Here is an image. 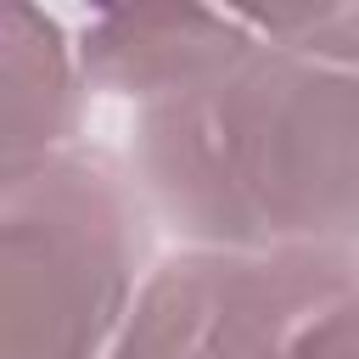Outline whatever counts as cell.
<instances>
[{
	"label": "cell",
	"instance_id": "3",
	"mask_svg": "<svg viewBox=\"0 0 359 359\" xmlns=\"http://www.w3.org/2000/svg\"><path fill=\"white\" fill-rule=\"evenodd\" d=\"M112 359H359V252L191 247L146 275Z\"/></svg>",
	"mask_w": 359,
	"mask_h": 359
},
{
	"label": "cell",
	"instance_id": "2",
	"mask_svg": "<svg viewBox=\"0 0 359 359\" xmlns=\"http://www.w3.org/2000/svg\"><path fill=\"white\" fill-rule=\"evenodd\" d=\"M146 208L95 146L0 174V359H112L146 286Z\"/></svg>",
	"mask_w": 359,
	"mask_h": 359
},
{
	"label": "cell",
	"instance_id": "6",
	"mask_svg": "<svg viewBox=\"0 0 359 359\" xmlns=\"http://www.w3.org/2000/svg\"><path fill=\"white\" fill-rule=\"evenodd\" d=\"M247 22L297 56L314 62H337V67H359V0L348 6H286V11H247Z\"/></svg>",
	"mask_w": 359,
	"mask_h": 359
},
{
	"label": "cell",
	"instance_id": "4",
	"mask_svg": "<svg viewBox=\"0 0 359 359\" xmlns=\"http://www.w3.org/2000/svg\"><path fill=\"white\" fill-rule=\"evenodd\" d=\"M258 28L236 11H191V6H140L101 11L79 34L84 84L135 95L140 107L202 90L258 50Z\"/></svg>",
	"mask_w": 359,
	"mask_h": 359
},
{
	"label": "cell",
	"instance_id": "5",
	"mask_svg": "<svg viewBox=\"0 0 359 359\" xmlns=\"http://www.w3.org/2000/svg\"><path fill=\"white\" fill-rule=\"evenodd\" d=\"M79 101H84L79 45H67L56 17L34 6H11L0 17V157L6 168L39 163L73 146Z\"/></svg>",
	"mask_w": 359,
	"mask_h": 359
},
{
	"label": "cell",
	"instance_id": "1",
	"mask_svg": "<svg viewBox=\"0 0 359 359\" xmlns=\"http://www.w3.org/2000/svg\"><path fill=\"white\" fill-rule=\"evenodd\" d=\"M135 180L191 247L359 252V67L264 39L202 90L140 107Z\"/></svg>",
	"mask_w": 359,
	"mask_h": 359
}]
</instances>
